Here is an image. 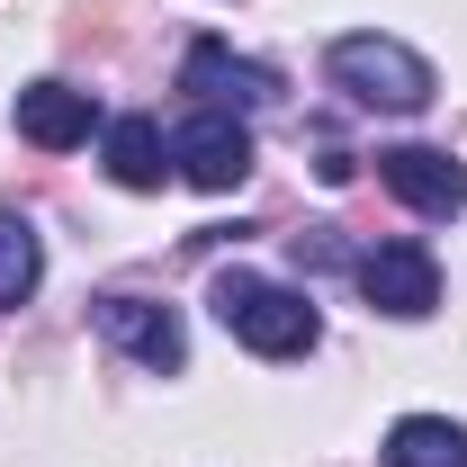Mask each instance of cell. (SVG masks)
I'll use <instances>...</instances> for the list:
<instances>
[{
  "mask_svg": "<svg viewBox=\"0 0 467 467\" xmlns=\"http://www.w3.org/2000/svg\"><path fill=\"white\" fill-rule=\"evenodd\" d=\"M207 306H216V324H225L234 342L261 350V359H296V350L324 342V315H315L296 288H279V279H252V270H216Z\"/></svg>",
  "mask_w": 467,
  "mask_h": 467,
  "instance_id": "6da1fadb",
  "label": "cell"
},
{
  "mask_svg": "<svg viewBox=\"0 0 467 467\" xmlns=\"http://www.w3.org/2000/svg\"><path fill=\"white\" fill-rule=\"evenodd\" d=\"M324 63H333V81H342L359 109L413 117V109H431V90H441L431 63L413 55V46H396V36H378V27H368V36H333V55H324Z\"/></svg>",
  "mask_w": 467,
  "mask_h": 467,
  "instance_id": "7a4b0ae2",
  "label": "cell"
},
{
  "mask_svg": "<svg viewBox=\"0 0 467 467\" xmlns=\"http://www.w3.org/2000/svg\"><path fill=\"white\" fill-rule=\"evenodd\" d=\"M359 296L396 324H422L441 306V261L422 243H378V252H359Z\"/></svg>",
  "mask_w": 467,
  "mask_h": 467,
  "instance_id": "3957f363",
  "label": "cell"
},
{
  "mask_svg": "<svg viewBox=\"0 0 467 467\" xmlns=\"http://www.w3.org/2000/svg\"><path fill=\"white\" fill-rule=\"evenodd\" d=\"M180 90H198L216 117H234V109H270V99H279V72L252 63V55H234L225 36H198L189 63H180Z\"/></svg>",
  "mask_w": 467,
  "mask_h": 467,
  "instance_id": "277c9868",
  "label": "cell"
},
{
  "mask_svg": "<svg viewBox=\"0 0 467 467\" xmlns=\"http://www.w3.org/2000/svg\"><path fill=\"white\" fill-rule=\"evenodd\" d=\"M171 162H180V180L189 189H207V198H225V189H243L252 180V135H243V117H189L171 135Z\"/></svg>",
  "mask_w": 467,
  "mask_h": 467,
  "instance_id": "5b68a950",
  "label": "cell"
},
{
  "mask_svg": "<svg viewBox=\"0 0 467 467\" xmlns=\"http://www.w3.org/2000/svg\"><path fill=\"white\" fill-rule=\"evenodd\" d=\"M99 333H109L126 359L162 368V378H171L180 359H189V333H180V315H171V306H153V296H126V288H109V296H99Z\"/></svg>",
  "mask_w": 467,
  "mask_h": 467,
  "instance_id": "8992f818",
  "label": "cell"
},
{
  "mask_svg": "<svg viewBox=\"0 0 467 467\" xmlns=\"http://www.w3.org/2000/svg\"><path fill=\"white\" fill-rule=\"evenodd\" d=\"M378 180L405 198L413 216H459L467 207V171L441 144H396V153H378Z\"/></svg>",
  "mask_w": 467,
  "mask_h": 467,
  "instance_id": "52a82bcc",
  "label": "cell"
},
{
  "mask_svg": "<svg viewBox=\"0 0 467 467\" xmlns=\"http://www.w3.org/2000/svg\"><path fill=\"white\" fill-rule=\"evenodd\" d=\"M90 90H72V81H36V90H18V135L36 144V153H72V144H90Z\"/></svg>",
  "mask_w": 467,
  "mask_h": 467,
  "instance_id": "ba28073f",
  "label": "cell"
},
{
  "mask_svg": "<svg viewBox=\"0 0 467 467\" xmlns=\"http://www.w3.org/2000/svg\"><path fill=\"white\" fill-rule=\"evenodd\" d=\"M387 467H467V431L459 422H441V413H405L396 431H387Z\"/></svg>",
  "mask_w": 467,
  "mask_h": 467,
  "instance_id": "9c48e42d",
  "label": "cell"
},
{
  "mask_svg": "<svg viewBox=\"0 0 467 467\" xmlns=\"http://www.w3.org/2000/svg\"><path fill=\"white\" fill-rule=\"evenodd\" d=\"M109 171H117V189H162L171 144H162L153 117H117V126H109Z\"/></svg>",
  "mask_w": 467,
  "mask_h": 467,
  "instance_id": "30bf717a",
  "label": "cell"
},
{
  "mask_svg": "<svg viewBox=\"0 0 467 467\" xmlns=\"http://www.w3.org/2000/svg\"><path fill=\"white\" fill-rule=\"evenodd\" d=\"M36 279H46V243H36V225H27V216H0V315L27 306Z\"/></svg>",
  "mask_w": 467,
  "mask_h": 467,
  "instance_id": "8fae6325",
  "label": "cell"
},
{
  "mask_svg": "<svg viewBox=\"0 0 467 467\" xmlns=\"http://www.w3.org/2000/svg\"><path fill=\"white\" fill-rule=\"evenodd\" d=\"M350 171H359V162H350L342 144H324V162H315V180H324V189H342V180H350Z\"/></svg>",
  "mask_w": 467,
  "mask_h": 467,
  "instance_id": "7c38bea8",
  "label": "cell"
}]
</instances>
